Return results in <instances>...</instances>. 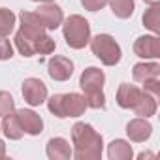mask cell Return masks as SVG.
<instances>
[{"label":"cell","instance_id":"cell-1","mask_svg":"<svg viewBox=\"0 0 160 160\" xmlns=\"http://www.w3.org/2000/svg\"><path fill=\"white\" fill-rule=\"evenodd\" d=\"M72 156L75 160H100L104 151L102 136L87 122H75L72 126Z\"/></svg>","mask_w":160,"mask_h":160},{"label":"cell","instance_id":"cell-6","mask_svg":"<svg viewBox=\"0 0 160 160\" xmlns=\"http://www.w3.org/2000/svg\"><path fill=\"white\" fill-rule=\"evenodd\" d=\"M104 83H106V73H104V70H100L96 66H89L87 70H83L81 77H79V87L83 89L85 94L102 91Z\"/></svg>","mask_w":160,"mask_h":160},{"label":"cell","instance_id":"cell-9","mask_svg":"<svg viewBox=\"0 0 160 160\" xmlns=\"http://www.w3.org/2000/svg\"><path fill=\"white\" fill-rule=\"evenodd\" d=\"M141 89L136 87V85H130V83H121L119 89H117V94H115V100H117V106L122 108V109H132L139 96H141Z\"/></svg>","mask_w":160,"mask_h":160},{"label":"cell","instance_id":"cell-2","mask_svg":"<svg viewBox=\"0 0 160 160\" xmlns=\"http://www.w3.org/2000/svg\"><path fill=\"white\" fill-rule=\"evenodd\" d=\"M62 34L72 49H83L91 40V25L81 15H70L66 21H62Z\"/></svg>","mask_w":160,"mask_h":160},{"label":"cell","instance_id":"cell-5","mask_svg":"<svg viewBox=\"0 0 160 160\" xmlns=\"http://www.w3.org/2000/svg\"><path fill=\"white\" fill-rule=\"evenodd\" d=\"M47 73H49L51 79H55V81H68L72 77V73H73V62L68 57L55 55L47 62Z\"/></svg>","mask_w":160,"mask_h":160},{"label":"cell","instance_id":"cell-27","mask_svg":"<svg viewBox=\"0 0 160 160\" xmlns=\"http://www.w3.org/2000/svg\"><path fill=\"white\" fill-rule=\"evenodd\" d=\"M143 92H147V94H151L152 98L158 100V96H160V79L154 77V79H147V81H143Z\"/></svg>","mask_w":160,"mask_h":160},{"label":"cell","instance_id":"cell-23","mask_svg":"<svg viewBox=\"0 0 160 160\" xmlns=\"http://www.w3.org/2000/svg\"><path fill=\"white\" fill-rule=\"evenodd\" d=\"M55 47H57V43L51 36L42 34L36 38V55H51L55 51Z\"/></svg>","mask_w":160,"mask_h":160},{"label":"cell","instance_id":"cell-14","mask_svg":"<svg viewBox=\"0 0 160 160\" xmlns=\"http://www.w3.org/2000/svg\"><path fill=\"white\" fill-rule=\"evenodd\" d=\"M19 21H21V28L27 32V34H30V36H34V38H38V36H42V34H45V25H43V21L40 19V15L36 13V12H21L19 13Z\"/></svg>","mask_w":160,"mask_h":160},{"label":"cell","instance_id":"cell-32","mask_svg":"<svg viewBox=\"0 0 160 160\" xmlns=\"http://www.w3.org/2000/svg\"><path fill=\"white\" fill-rule=\"evenodd\" d=\"M143 2H145V4H149V6H154V4H158V2H160V0H143Z\"/></svg>","mask_w":160,"mask_h":160},{"label":"cell","instance_id":"cell-7","mask_svg":"<svg viewBox=\"0 0 160 160\" xmlns=\"http://www.w3.org/2000/svg\"><path fill=\"white\" fill-rule=\"evenodd\" d=\"M134 53L139 58H158L160 57V38L156 34L152 36H139L134 42Z\"/></svg>","mask_w":160,"mask_h":160},{"label":"cell","instance_id":"cell-8","mask_svg":"<svg viewBox=\"0 0 160 160\" xmlns=\"http://www.w3.org/2000/svg\"><path fill=\"white\" fill-rule=\"evenodd\" d=\"M36 13H38L40 19L43 21V25H45L47 30H55V28H58V27L62 25V21H64L62 8L57 6V4H53V2H43V4L36 10Z\"/></svg>","mask_w":160,"mask_h":160},{"label":"cell","instance_id":"cell-16","mask_svg":"<svg viewBox=\"0 0 160 160\" xmlns=\"http://www.w3.org/2000/svg\"><path fill=\"white\" fill-rule=\"evenodd\" d=\"M132 75L138 83H143L147 79H154L160 75V64L158 62H138L134 64Z\"/></svg>","mask_w":160,"mask_h":160},{"label":"cell","instance_id":"cell-15","mask_svg":"<svg viewBox=\"0 0 160 160\" xmlns=\"http://www.w3.org/2000/svg\"><path fill=\"white\" fill-rule=\"evenodd\" d=\"M0 126H2V132H4V136H6L8 139L17 141V139H21V138L25 136V130H23V126H21L19 117H17L15 111H12L10 115H6L4 121L0 122Z\"/></svg>","mask_w":160,"mask_h":160},{"label":"cell","instance_id":"cell-18","mask_svg":"<svg viewBox=\"0 0 160 160\" xmlns=\"http://www.w3.org/2000/svg\"><path fill=\"white\" fill-rule=\"evenodd\" d=\"M132 109L136 111V115H138V117L149 119V117L156 115V109H158V102H156V98H152L151 94H147V92H141V96H139L138 104H136Z\"/></svg>","mask_w":160,"mask_h":160},{"label":"cell","instance_id":"cell-3","mask_svg":"<svg viewBox=\"0 0 160 160\" xmlns=\"http://www.w3.org/2000/svg\"><path fill=\"white\" fill-rule=\"evenodd\" d=\"M89 43H91L92 55L96 58H100V62L104 66H117L121 62L122 51H121V45L115 42L113 36H109V34H98V36L91 38Z\"/></svg>","mask_w":160,"mask_h":160},{"label":"cell","instance_id":"cell-17","mask_svg":"<svg viewBox=\"0 0 160 160\" xmlns=\"http://www.w3.org/2000/svg\"><path fill=\"white\" fill-rule=\"evenodd\" d=\"M134 151L132 145L124 139H113L108 145V158L109 160H132Z\"/></svg>","mask_w":160,"mask_h":160},{"label":"cell","instance_id":"cell-29","mask_svg":"<svg viewBox=\"0 0 160 160\" xmlns=\"http://www.w3.org/2000/svg\"><path fill=\"white\" fill-rule=\"evenodd\" d=\"M79 2H81V6L85 10H89V12H98L108 4V0H79Z\"/></svg>","mask_w":160,"mask_h":160},{"label":"cell","instance_id":"cell-30","mask_svg":"<svg viewBox=\"0 0 160 160\" xmlns=\"http://www.w3.org/2000/svg\"><path fill=\"white\" fill-rule=\"evenodd\" d=\"M6 156V143L0 139V158H4Z\"/></svg>","mask_w":160,"mask_h":160},{"label":"cell","instance_id":"cell-28","mask_svg":"<svg viewBox=\"0 0 160 160\" xmlns=\"http://www.w3.org/2000/svg\"><path fill=\"white\" fill-rule=\"evenodd\" d=\"M13 57V45L6 36H0V60H10Z\"/></svg>","mask_w":160,"mask_h":160},{"label":"cell","instance_id":"cell-19","mask_svg":"<svg viewBox=\"0 0 160 160\" xmlns=\"http://www.w3.org/2000/svg\"><path fill=\"white\" fill-rule=\"evenodd\" d=\"M15 47L23 57H34L36 55V38L27 34L23 28L15 32Z\"/></svg>","mask_w":160,"mask_h":160},{"label":"cell","instance_id":"cell-13","mask_svg":"<svg viewBox=\"0 0 160 160\" xmlns=\"http://www.w3.org/2000/svg\"><path fill=\"white\" fill-rule=\"evenodd\" d=\"M45 152H47V158H51V160H70L73 149H72L68 139H64V138H51L47 141Z\"/></svg>","mask_w":160,"mask_h":160},{"label":"cell","instance_id":"cell-24","mask_svg":"<svg viewBox=\"0 0 160 160\" xmlns=\"http://www.w3.org/2000/svg\"><path fill=\"white\" fill-rule=\"evenodd\" d=\"M83 96H85L87 108H92V109H104L106 108V94H104V91L89 92V94H83Z\"/></svg>","mask_w":160,"mask_h":160},{"label":"cell","instance_id":"cell-25","mask_svg":"<svg viewBox=\"0 0 160 160\" xmlns=\"http://www.w3.org/2000/svg\"><path fill=\"white\" fill-rule=\"evenodd\" d=\"M12 111H15V100L10 92L0 91V117H6Z\"/></svg>","mask_w":160,"mask_h":160},{"label":"cell","instance_id":"cell-33","mask_svg":"<svg viewBox=\"0 0 160 160\" xmlns=\"http://www.w3.org/2000/svg\"><path fill=\"white\" fill-rule=\"evenodd\" d=\"M30 2H42L43 4V2H53V0H30Z\"/></svg>","mask_w":160,"mask_h":160},{"label":"cell","instance_id":"cell-12","mask_svg":"<svg viewBox=\"0 0 160 160\" xmlns=\"http://www.w3.org/2000/svg\"><path fill=\"white\" fill-rule=\"evenodd\" d=\"M62 108H64V117H81L87 109L85 96L79 92L62 94Z\"/></svg>","mask_w":160,"mask_h":160},{"label":"cell","instance_id":"cell-34","mask_svg":"<svg viewBox=\"0 0 160 160\" xmlns=\"http://www.w3.org/2000/svg\"><path fill=\"white\" fill-rule=\"evenodd\" d=\"M0 132H2V126H0Z\"/></svg>","mask_w":160,"mask_h":160},{"label":"cell","instance_id":"cell-20","mask_svg":"<svg viewBox=\"0 0 160 160\" xmlns=\"http://www.w3.org/2000/svg\"><path fill=\"white\" fill-rule=\"evenodd\" d=\"M108 4L111 6L113 15L119 17V19H128V17H132V13H134V10H136L134 0H108Z\"/></svg>","mask_w":160,"mask_h":160},{"label":"cell","instance_id":"cell-26","mask_svg":"<svg viewBox=\"0 0 160 160\" xmlns=\"http://www.w3.org/2000/svg\"><path fill=\"white\" fill-rule=\"evenodd\" d=\"M47 109L57 117V119H66L64 117V108H62V94H53L47 100Z\"/></svg>","mask_w":160,"mask_h":160},{"label":"cell","instance_id":"cell-22","mask_svg":"<svg viewBox=\"0 0 160 160\" xmlns=\"http://www.w3.org/2000/svg\"><path fill=\"white\" fill-rule=\"evenodd\" d=\"M15 13L8 8H0V36H10L15 28Z\"/></svg>","mask_w":160,"mask_h":160},{"label":"cell","instance_id":"cell-11","mask_svg":"<svg viewBox=\"0 0 160 160\" xmlns=\"http://www.w3.org/2000/svg\"><path fill=\"white\" fill-rule=\"evenodd\" d=\"M126 134L130 138V141H136V143H141V141H147L152 134V124L143 119V117H138V119H132L128 124H126Z\"/></svg>","mask_w":160,"mask_h":160},{"label":"cell","instance_id":"cell-4","mask_svg":"<svg viewBox=\"0 0 160 160\" xmlns=\"http://www.w3.org/2000/svg\"><path fill=\"white\" fill-rule=\"evenodd\" d=\"M23 98L28 106H42L47 100V85L38 77H28L23 81Z\"/></svg>","mask_w":160,"mask_h":160},{"label":"cell","instance_id":"cell-31","mask_svg":"<svg viewBox=\"0 0 160 160\" xmlns=\"http://www.w3.org/2000/svg\"><path fill=\"white\" fill-rule=\"evenodd\" d=\"M152 156H154L152 152H139V154H138L139 160H143V158H152Z\"/></svg>","mask_w":160,"mask_h":160},{"label":"cell","instance_id":"cell-21","mask_svg":"<svg viewBox=\"0 0 160 160\" xmlns=\"http://www.w3.org/2000/svg\"><path fill=\"white\" fill-rule=\"evenodd\" d=\"M141 21H143L145 28H149L152 34L158 36V34H160V6L154 4V6H151L149 10H145Z\"/></svg>","mask_w":160,"mask_h":160},{"label":"cell","instance_id":"cell-10","mask_svg":"<svg viewBox=\"0 0 160 160\" xmlns=\"http://www.w3.org/2000/svg\"><path fill=\"white\" fill-rule=\"evenodd\" d=\"M15 113L19 117V122H21L25 134L40 136L43 132V121H42V117L36 111H32V109H17Z\"/></svg>","mask_w":160,"mask_h":160}]
</instances>
